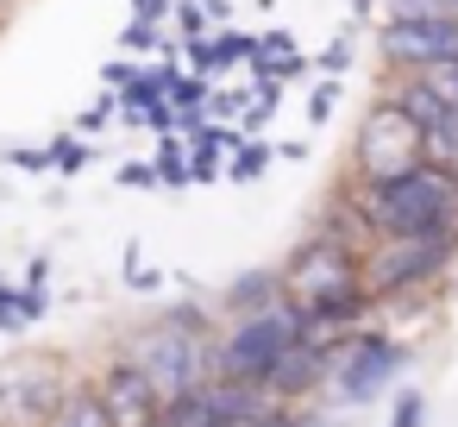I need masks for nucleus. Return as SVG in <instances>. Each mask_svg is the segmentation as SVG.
I'll list each match as a JSON object with an SVG mask.
<instances>
[{
	"mask_svg": "<svg viewBox=\"0 0 458 427\" xmlns=\"http://www.w3.org/2000/svg\"><path fill=\"white\" fill-rule=\"evenodd\" d=\"M364 220H377L389 239H414V233H458V176L445 170H402L389 183H370L364 195Z\"/></svg>",
	"mask_w": 458,
	"mask_h": 427,
	"instance_id": "obj_1",
	"label": "nucleus"
},
{
	"mask_svg": "<svg viewBox=\"0 0 458 427\" xmlns=\"http://www.w3.org/2000/svg\"><path fill=\"white\" fill-rule=\"evenodd\" d=\"M289 295H295L289 308H295L301 320H320V327L352 320V314H358V270H352L345 245H333V239L308 245V252L289 264Z\"/></svg>",
	"mask_w": 458,
	"mask_h": 427,
	"instance_id": "obj_2",
	"label": "nucleus"
},
{
	"mask_svg": "<svg viewBox=\"0 0 458 427\" xmlns=\"http://www.w3.org/2000/svg\"><path fill=\"white\" fill-rule=\"evenodd\" d=\"M308 339V320L283 302V308H258L226 346H220V371L233 383H270V371L289 358V346Z\"/></svg>",
	"mask_w": 458,
	"mask_h": 427,
	"instance_id": "obj_3",
	"label": "nucleus"
},
{
	"mask_svg": "<svg viewBox=\"0 0 458 427\" xmlns=\"http://www.w3.org/2000/svg\"><path fill=\"white\" fill-rule=\"evenodd\" d=\"M201 364H208V346H201V333H195V314H176V320L151 327V333L132 346V371L151 383L157 402L195 389V383H201Z\"/></svg>",
	"mask_w": 458,
	"mask_h": 427,
	"instance_id": "obj_4",
	"label": "nucleus"
},
{
	"mask_svg": "<svg viewBox=\"0 0 458 427\" xmlns=\"http://www.w3.org/2000/svg\"><path fill=\"white\" fill-rule=\"evenodd\" d=\"M358 164L370 170V183H389V176H402V170L420 164V132L408 126V114L395 101L370 107V120L358 132Z\"/></svg>",
	"mask_w": 458,
	"mask_h": 427,
	"instance_id": "obj_5",
	"label": "nucleus"
},
{
	"mask_svg": "<svg viewBox=\"0 0 458 427\" xmlns=\"http://www.w3.org/2000/svg\"><path fill=\"white\" fill-rule=\"evenodd\" d=\"M264 402L251 396V383H220V389H182L170 402H157V427H245Z\"/></svg>",
	"mask_w": 458,
	"mask_h": 427,
	"instance_id": "obj_6",
	"label": "nucleus"
},
{
	"mask_svg": "<svg viewBox=\"0 0 458 427\" xmlns=\"http://www.w3.org/2000/svg\"><path fill=\"white\" fill-rule=\"evenodd\" d=\"M383 51L395 64H414V70L445 64V57H458V20L452 13H439V20H389L383 26Z\"/></svg>",
	"mask_w": 458,
	"mask_h": 427,
	"instance_id": "obj_7",
	"label": "nucleus"
},
{
	"mask_svg": "<svg viewBox=\"0 0 458 427\" xmlns=\"http://www.w3.org/2000/svg\"><path fill=\"white\" fill-rule=\"evenodd\" d=\"M458 233H414V239H395L383 258H377V289H408L420 277H433L445 258H452Z\"/></svg>",
	"mask_w": 458,
	"mask_h": 427,
	"instance_id": "obj_8",
	"label": "nucleus"
},
{
	"mask_svg": "<svg viewBox=\"0 0 458 427\" xmlns=\"http://www.w3.org/2000/svg\"><path fill=\"white\" fill-rule=\"evenodd\" d=\"M402 364V352L389 346V339H364V346H352V364L339 371V396L345 402H364V396H377L383 383H389V371Z\"/></svg>",
	"mask_w": 458,
	"mask_h": 427,
	"instance_id": "obj_9",
	"label": "nucleus"
},
{
	"mask_svg": "<svg viewBox=\"0 0 458 427\" xmlns=\"http://www.w3.org/2000/svg\"><path fill=\"white\" fill-rule=\"evenodd\" d=\"M101 408H107L114 427H151V421H157V396H151V383H145L132 364H120V371L107 377Z\"/></svg>",
	"mask_w": 458,
	"mask_h": 427,
	"instance_id": "obj_10",
	"label": "nucleus"
},
{
	"mask_svg": "<svg viewBox=\"0 0 458 427\" xmlns=\"http://www.w3.org/2000/svg\"><path fill=\"white\" fill-rule=\"evenodd\" d=\"M45 427H114L107 421V408H101V396H89V389H76V396H64L57 408H51V421Z\"/></svg>",
	"mask_w": 458,
	"mask_h": 427,
	"instance_id": "obj_11",
	"label": "nucleus"
},
{
	"mask_svg": "<svg viewBox=\"0 0 458 427\" xmlns=\"http://www.w3.org/2000/svg\"><path fill=\"white\" fill-rule=\"evenodd\" d=\"M414 82H420V89H427V95H433L445 114H458V57H445V64H427Z\"/></svg>",
	"mask_w": 458,
	"mask_h": 427,
	"instance_id": "obj_12",
	"label": "nucleus"
},
{
	"mask_svg": "<svg viewBox=\"0 0 458 427\" xmlns=\"http://www.w3.org/2000/svg\"><path fill=\"white\" fill-rule=\"evenodd\" d=\"M239 57H251V38H239V32H220V38H201V45H195V64H201V70L239 64Z\"/></svg>",
	"mask_w": 458,
	"mask_h": 427,
	"instance_id": "obj_13",
	"label": "nucleus"
},
{
	"mask_svg": "<svg viewBox=\"0 0 458 427\" xmlns=\"http://www.w3.org/2000/svg\"><path fill=\"white\" fill-rule=\"evenodd\" d=\"M420 414H427V408H420V396H402V408H395V427H420Z\"/></svg>",
	"mask_w": 458,
	"mask_h": 427,
	"instance_id": "obj_14",
	"label": "nucleus"
},
{
	"mask_svg": "<svg viewBox=\"0 0 458 427\" xmlns=\"http://www.w3.org/2000/svg\"><path fill=\"white\" fill-rule=\"evenodd\" d=\"M157 170H164V176H170V183H176V176H182V158H176V145H164V158H157Z\"/></svg>",
	"mask_w": 458,
	"mask_h": 427,
	"instance_id": "obj_15",
	"label": "nucleus"
},
{
	"mask_svg": "<svg viewBox=\"0 0 458 427\" xmlns=\"http://www.w3.org/2000/svg\"><path fill=\"white\" fill-rule=\"evenodd\" d=\"M51 164H64V170H76V164H82V145H57V158H51Z\"/></svg>",
	"mask_w": 458,
	"mask_h": 427,
	"instance_id": "obj_16",
	"label": "nucleus"
},
{
	"mask_svg": "<svg viewBox=\"0 0 458 427\" xmlns=\"http://www.w3.org/2000/svg\"><path fill=\"white\" fill-rule=\"evenodd\" d=\"M258 164H264V145H245V158H239V176H251Z\"/></svg>",
	"mask_w": 458,
	"mask_h": 427,
	"instance_id": "obj_17",
	"label": "nucleus"
},
{
	"mask_svg": "<svg viewBox=\"0 0 458 427\" xmlns=\"http://www.w3.org/2000/svg\"><path fill=\"white\" fill-rule=\"evenodd\" d=\"M139 13H164V0H139Z\"/></svg>",
	"mask_w": 458,
	"mask_h": 427,
	"instance_id": "obj_18",
	"label": "nucleus"
},
{
	"mask_svg": "<svg viewBox=\"0 0 458 427\" xmlns=\"http://www.w3.org/2000/svg\"><path fill=\"white\" fill-rule=\"evenodd\" d=\"M439 7H445V13H452V20H458V0H439Z\"/></svg>",
	"mask_w": 458,
	"mask_h": 427,
	"instance_id": "obj_19",
	"label": "nucleus"
}]
</instances>
